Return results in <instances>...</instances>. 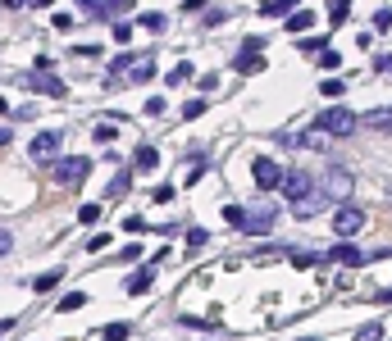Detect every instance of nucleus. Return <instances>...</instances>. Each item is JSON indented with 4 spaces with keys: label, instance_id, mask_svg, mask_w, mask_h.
I'll return each instance as SVG.
<instances>
[{
    "label": "nucleus",
    "instance_id": "22",
    "mask_svg": "<svg viewBox=\"0 0 392 341\" xmlns=\"http://www.w3.org/2000/svg\"><path fill=\"white\" fill-rule=\"evenodd\" d=\"M128 182H132V173H119V178L110 182V187H105V196L110 200H119V196H128Z\"/></svg>",
    "mask_w": 392,
    "mask_h": 341
},
{
    "label": "nucleus",
    "instance_id": "38",
    "mask_svg": "<svg viewBox=\"0 0 392 341\" xmlns=\"http://www.w3.org/2000/svg\"><path fill=\"white\" fill-rule=\"evenodd\" d=\"M9 250H14V232L0 228V255H9Z\"/></svg>",
    "mask_w": 392,
    "mask_h": 341
},
{
    "label": "nucleus",
    "instance_id": "19",
    "mask_svg": "<svg viewBox=\"0 0 392 341\" xmlns=\"http://www.w3.org/2000/svg\"><path fill=\"white\" fill-rule=\"evenodd\" d=\"M87 300H91L87 291H69V296L60 300V314H73V309H82V305H87Z\"/></svg>",
    "mask_w": 392,
    "mask_h": 341
},
{
    "label": "nucleus",
    "instance_id": "1",
    "mask_svg": "<svg viewBox=\"0 0 392 341\" xmlns=\"http://www.w3.org/2000/svg\"><path fill=\"white\" fill-rule=\"evenodd\" d=\"M156 77V51H141V55H119L110 64V82L105 86H137Z\"/></svg>",
    "mask_w": 392,
    "mask_h": 341
},
{
    "label": "nucleus",
    "instance_id": "34",
    "mask_svg": "<svg viewBox=\"0 0 392 341\" xmlns=\"http://www.w3.org/2000/svg\"><path fill=\"white\" fill-rule=\"evenodd\" d=\"M146 114H151V119H160V114H165V96H151V101H146Z\"/></svg>",
    "mask_w": 392,
    "mask_h": 341
},
{
    "label": "nucleus",
    "instance_id": "33",
    "mask_svg": "<svg viewBox=\"0 0 392 341\" xmlns=\"http://www.w3.org/2000/svg\"><path fill=\"white\" fill-rule=\"evenodd\" d=\"M137 0H105V14H123V9H132Z\"/></svg>",
    "mask_w": 392,
    "mask_h": 341
},
{
    "label": "nucleus",
    "instance_id": "30",
    "mask_svg": "<svg viewBox=\"0 0 392 341\" xmlns=\"http://www.w3.org/2000/svg\"><path fill=\"white\" fill-rule=\"evenodd\" d=\"M224 223L237 228V223H242V205H224Z\"/></svg>",
    "mask_w": 392,
    "mask_h": 341
},
{
    "label": "nucleus",
    "instance_id": "29",
    "mask_svg": "<svg viewBox=\"0 0 392 341\" xmlns=\"http://www.w3.org/2000/svg\"><path fill=\"white\" fill-rule=\"evenodd\" d=\"M388 119H392V114H388V110H374V114H369V119H365V123H369V128H379V132H388Z\"/></svg>",
    "mask_w": 392,
    "mask_h": 341
},
{
    "label": "nucleus",
    "instance_id": "6",
    "mask_svg": "<svg viewBox=\"0 0 392 341\" xmlns=\"http://www.w3.org/2000/svg\"><path fill=\"white\" fill-rule=\"evenodd\" d=\"M360 228H365V210H360V205L338 200V214H333V232H338V237H356Z\"/></svg>",
    "mask_w": 392,
    "mask_h": 341
},
{
    "label": "nucleus",
    "instance_id": "27",
    "mask_svg": "<svg viewBox=\"0 0 392 341\" xmlns=\"http://www.w3.org/2000/svg\"><path fill=\"white\" fill-rule=\"evenodd\" d=\"M123 232H132V237H141V232H151V228H146V219H137V214H132V219H123Z\"/></svg>",
    "mask_w": 392,
    "mask_h": 341
},
{
    "label": "nucleus",
    "instance_id": "13",
    "mask_svg": "<svg viewBox=\"0 0 392 341\" xmlns=\"http://www.w3.org/2000/svg\"><path fill=\"white\" fill-rule=\"evenodd\" d=\"M279 187L288 191V196H301V191L310 187V178H305V173H296V169H292V173H279Z\"/></svg>",
    "mask_w": 392,
    "mask_h": 341
},
{
    "label": "nucleus",
    "instance_id": "3",
    "mask_svg": "<svg viewBox=\"0 0 392 341\" xmlns=\"http://www.w3.org/2000/svg\"><path fill=\"white\" fill-rule=\"evenodd\" d=\"M46 169H51V178L60 182V187H82L87 182V173H91V160L87 155H69V160H46Z\"/></svg>",
    "mask_w": 392,
    "mask_h": 341
},
{
    "label": "nucleus",
    "instance_id": "7",
    "mask_svg": "<svg viewBox=\"0 0 392 341\" xmlns=\"http://www.w3.org/2000/svg\"><path fill=\"white\" fill-rule=\"evenodd\" d=\"M324 210H329V196H324L315 182L301 191V196H292V214H296V219H315V214H324Z\"/></svg>",
    "mask_w": 392,
    "mask_h": 341
},
{
    "label": "nucleus",
    "instance_id": "40",
    "mask_svg": "<svg viewBox=\"0 0 392 341\" xmlns=\"http://www.w3.org/2000/svg\"><path fill=\"white\" fill-rule=\"evenodd\" d=\"M201 110H206V101H187V105H183V119H196Z\"/></svg>",
    "mask_w": 392,
    "mask_h": 341
},
{
    "label": "nucleus",
    "instance_id": "18",
    "mask_svg": "<svg viewBox=\"0 0 392 341\" xmlns=\"http://www.w3.org/2000/svg\"><path fill=\"white\" fill-rule=\"evenodd\" d=\"M310 23H315L310 9H296V14H288V32H310Z\"/></svg>",
    "mask_w": 392,
    "mask_h": 341
},
{
    "label": "nucleus",
    "instance_id": "44",
    "mask_svg": "<svg viewBox=\"0 0 392 341\" xmlns=\"http://www.w3.org/2000/svg\"><path fill=\"white\" fill-rule=\"evenodd\" d=\"M78 9H91V14H105V0H78Z\"/></svg>",
    "mask_w": 392,
    "mask_h": 341
},
{
    "label": "nucleus",
    "instance_id": "21",
    "mask_svg": "<svg viewBox=\"0 0 392 341\" xmlns=\"http://www.w3.org/2000/svg\"><path fill=\"white\" fill-rule=\"evenodd\" d=\"M60 278H64V269H51V273H42V278H32V287H37V291H42V296H46V291H51V287H60Z\"/></svg>",
    "mask_w": 392,
    "mask_h": 341
},
{
    "label": "nucleus",
    "instance_id": "20",
    "mask_svg": "<svg viewBox=\"0 0 392 341\" xmlns=\"http://www.w3.org/2000/svg\"><path fill=\"white\" fill-rule=\"evenodd\" d=\"M347 14H351V0H329V18H333V27L347 23Z\"/></svg>",
    "mask_w": 392,
    "mask_h": 341
},
{
    "label": "nucleus",
    "instance_id": "12",
    "mask_svg": "<svg viewBox=\"0 0 392 341\" xmlns=\"http://www.w3.org/2000/svg\"><path fill=\"white\" fill-rule=\"evenodd\" d=\"M296 141H301L305 150H329V146H333V136L324 132L320 123H310V128H301V136H296Z\"/></svg>",
    "mask_w": 392,
    "mask_h": 341
},
{
    "label": "nucleus",
    "instance_id": "25",
    "mask_svg": "<svg viewBox=\"0 0 392 341\" xmlns=\"http://www.w3.org/2000/svg\"><path fill=\"white\" fill-rule=\"evenodd\" d=\"M288 259H292L296 269H310V264H320V255H315V250H292Z\"/></svg>",
    "mask_w": 392,
    "mask_h": 341
},
{
    "label": "nucleus",
    "instance_id": "42",
    "mask_svg": "<svg viewBox=\"0 0 392 341\" xmlns=\"http://www.w3.org/2000/svg\"><path fill=\"white\" fill-rule=\"evenodd\" d=\"M105 246H110V237H105V232H96V237L87 241V250H91V255H96V250H105Z\"/></svg>",
    "mask_w": 392,
    "mask_h": 341
},
{
    "label": "nucleus",
    "instance_id": "39",
    "mask_svg": "<svg viewBox=\"0 0 392 341\" xmlns=\"http://www.w3.org/2000/svg\"><path fill=\"white\" fill-rule=\"evenodd\" d=\"M78 219H82V223H96V219H101V205H82Z\"/></svg>",
    "mask_w": 392,
    "mask_h": 341
},
{
    "label": "nucleus",
    "instance_id": "2",
    "mask_svg": "<svg viewBox=\"0 0 392 341\" xmlns=\"http://www.w3.org/2000/svg\"><path fill=\"white\" fill-rule=\"evenodd\" d=\"M279 223V205L274 200H251V205H242V223H237V232H251V237H265V232Z\"/></svg>",
    "mask_w": 392,
    "mask_h": 341
},
{
    "label": "nucleus",
    "instance_id": "37",
    "mask_svg": "<svg viewBox=\"0 0 392 341\" xmlns=\"http://www.w3.org/2000/svg\"><path fill=\"white\" fill-rule=\"evenodd\" d=\"M388 27H392V14H388V9H379V14H374V32H388Z\"/></svg>",
    "mask_w": 392,
    "mask_h": 341
},
{
    "label": "nucleus",
    "instance_id": "5",
    "mask_svg": "<svg viewBox=\"0 0 392 341\" xmlns=\"http://www.w3.org/2000/svg\"><path fill=\"white\" fill-rule=\"evenodd\" d=\"M315 187H320L324 196H329V205H338V200H347V196H351V187H356V182H351V173H347V169H329L320 182H315Z\"/></svg>",
    "mask_w": 392,
    "mask_h": 341
},
{
    "label": "nucleus",
    "instance_id": "46",
    "mask_svg": "<svg viewBox=\"0 0 392 341\" xmlns=\"http://www.w3.org/2000/svg\"><path fill=\"white\" fill-rule=\"evenodd\" d=\"M0 5H5V9H23L27 0H0Z\"/></svg>",
    "mask_w": 392,
    "mask_h": 341
},
{
    "label": "nucleus",
    "instance_id": "16",
    "mask_svg": "<svg viewBox=\"0 0 392 341\" xmlns=\"http://www.w3.org/2000/svg\"><path fill=\"white\" fill-rule=\"evenodd\" d=\"M233 68H237V73H260L265 60H260V51H242V55L233 60Z\"/></svg>",
    "mask_w": 392,
    "mask_h": 341
},
{
    "label": "nucleus",
    "instance_id": "49",
    "mask_svg": "<svg viewBox=\"0 0 392 341\" xmlns=\"http://www.w3.org/2000/svg\"><path fill=\"white\" fill-rule=\"evenodd\" d=\"M5 110H9V101H5V96H0V114H5Z\"/></svg>",
    "mask_w": 392,
    "mask_h": 341
},
{
    "label": "nucleus",
    "instance_id": "10",
    "mask_svg": "<svg viewBox=\"0 0 392 341\" xmlns=\"http://www.w3.org/2000/svg\"><path fill=\"white\" fill-rule=\"evenodd\" d=\"M329 264H342V269H360V264H365V255H360L356 246H351V237H342L338 246L329 250Z\"/></svg>",
    "mask_w": 392,
    "mask_h": 341
},
{
    "label": "nucleus",
    "instance_id": "17",
    "mask_svg": "<svg viewBox=\"0 0 392 341\" xmlns=\"http://www.w3.org/2000/svg\"><path fill=\"white\" fill-rule=\"evenodd\" d=\"M301 0H260V14H270V18H283L288 9H296Z\"/></svg>",
    "mask_w": 392,
    "mask_h": 341
},
{
    "label": "nucleus",
    "instance_id": "36",
    "mask_svg": "<svg viewBox=\"0 0 392 341\" xmlns=\"http://www.w3.org/2000/svg\"><path fill=\"white\" fill-rule=\"evenodd\" d=\"M342 86H347V82H338V77H329V82H320V91H324V96H342Z\"/></svg>",
    "mask_w": 392,
    "mask_h": 341
},
{
    "label": "nucleus",
    "instance_id": "28",
    "mask_svg": "<svg viewBox=\"0 0 392 341\" xmlns=\"http://www.w3.org/2000/svg\"><path fill=\"white\" fill-rule=\"evenodd\" d=\"M187 77H192V64H187V60H183V64H178V68H174V73H169V86H178V82H187Z\"/></svg>",
    "mask_w": 392,
    "mask_h": 341
},
{
    "label": "nucleus",
    "instance_id": "31",
    "mask_svg": "<svg viewBox=\"0 0 392 341\" xmlns=\"http://www.w3.org/2000/svg\"><path fill=\"white\" fill-rule=\"evenodd\" d=\"M201 246H206V232H201V228H187V250H201Z\"/></svg>",
    "mask_w": 392,
    "mask_h": 341
},
{
    "label": "nucleus",
    "instance_id": "23",
    "mask_svg": "<svg viewBox=\"0 0 392 341\" xmlns=\"http://www.w3.org/2000/svg\"><path fill=\"white\" fill-rule=\"evenodd\" d=\"M128 333H132L128 323H105V328H101L96 337H101V341H123V337H128Z\"/></svg>",
    "mask_w": 392,
    "mask_h": 341
},
{
    "label": "nucleus",
    "instance_id": "43",
    "mask_svg": "<svg viewBox=\"0 0 392 341\" xmlns=\"http://www.w3.org/2000/svg\"><path fill=\"white\" fill-rule=\"evenodd\" d=\"M114 132H119L114 123H101V128H96V141H114Z\"/></svg>",
    "mask_w": 392,
    "mask_h": 341
},
{
    "label": "nucleus",
    "instance_id": "35",
    "mask_svg": "<svg viewBox=\"0 0 392 341\" xmlns=\"http://www.w3.org/2000/svg\"><path fill=\"white\" fill-rule=\"evenodd\" d=\"M114 41L128 46V41H132V27H128V23H114Z\"/></svg>",
    "mask_w": 392,
    "mask_h": 341
},
{
    "label": "nucleus",
    "instance_id": "45",
    "mask_svg": "<svg viewBox=\"0 0 392 341\" xmlns=\"http://www.w3.org/2000/svg\"><path fill=\"white\" fill-rule=\"evenodd\" d=\"M151 196H156L160 205H169V200H174V187H156V191H151Z\"/></svg>",
    "mask_w": 392,
    "mask_h": 341
},
{
    "label": "nucleus",
    "instance_id": "9",
    "mask_svg": "<svg viewBox=\"0 0 392 341\" xmlns=\"http://www.w3.org/2000/svg\"><path fill=\"white\" fill-rule=\"evenodd\" d=\"M279 173H283V169L270 160V155H260V160L251 164V178H255V187H260V191H274V187H279Z\"/></svg>",
    "mask_w": 392,
    "mask_h": 341
},
{
    "label": "nucleus",
    "instance_id": "47",
    "mask_svg": "<svg viewBox=\"0 0 392 341\" xmlns=\"http://www.w3.org/2000/svg\"><path fill=\"white\" fill-rule=\"evenodd\" d=\"M27 5H42V9H51V5H55V0H27Z\"/></svg>",
    "mask_w": 392,
    "mask_h": 341
},
{
    "label": "nucleus",
    "instance_id": "8",
    "mask_svg": "<svg viewBox=\"0 0 392 341\" xmlns=\"http://www.w3.org/2000/svg\"><path fill=\"white\" fill-rule=\"evenodd\" d=\"M23 86H27V91H46V96H55V101L64 96V82H60V77H51V68H37V73H27Z\"/></svg>",
    "mask_w": 392,
    "mask_h": 341
},
{
    "label": "nucleus",
    "instance_id": "26",
    "mask_svg": "<svg viewBox=\"0 0 392 341\" xmlns=\"http://www.w3.org/2000/svg\"><path fill=\"white\" fill-rule=\"evenodd\" d=\"M165 23H169L165 14H141V27H146V32H165Z\"/></svg>",
    "mask_w": 392,
    "mask_h": 341
},
{
    "label": "nucleus",
    "instance_id": "15",
    "mask_svg": "<svg viewBox=\"0 0 392 341\" xmlns=\"http://www.w3.org/2000/svg\"><path fill=\"white\" fill-rule=\"evenodd\" d=\"M156 264H160V259H156ZM156 264H146L141 273H132V282H128V291H132V296H141V291H151V282H156Z\"/></svg>",
    "mask_w": 392,
    "mask_h": 341
},
{
    "label": "nucleus",
    "instance_id": "41",
    "mask_svg": "<svg viewBox=\"0 0 392 341\" xmlns=\"http://www.w3.org/2000/svg\"><path fill=\"white\" fill-rule=\"evenodd\" d=\"M201 173H206V160H192V164H187V182H196Z\"/></svg>",
    "mask_w": 392,
    "mask_h": 341
},
{
    "label": "nucleus",
    "instance_id": "24",
    "mask_svg": "<svg viewBox=\"0 0 392 341\" xmlns=\"http://www.w3.org/2000/svg\"><path fill=\"white\" fill-rule=\"evenodd\" d=\"M315 60H320V68H342V55L338 51H324V46L315 51Z\"/></svg>",
    "mask_w": 392,
    "mask_h": 341
},
{
    "label": "nucleus",
    "instance_id": "48",
    "mask_svg": "<svg viewBox=\"0 0 392 341\" xmlns=\"http://www.w3.org/2000/svg\"><path fill=\"white\" fill-rule=\"evenodd\" d=\"M0 146H9V128H0Z\"/></svg>",
    "mask_w": 392,
    "mask_h": 341
},
{
    "label": "nucleus",
    "instance_id": "14",
    "mask_svg": "<svg viewBox=\"0 0 392 341\" xmlns=\"http://www.w3.org/2000/svg\"><path fill=\"white\" fill-rule=\"evenodd\" d=\"M156 164H160V150H156V146H137V160H132V169H137V173H151Z\"/></svg>",
    "mask_w": 392,
    "mask_h": 341
},
{
    "label": "nucleus",
    "instance_id": "32",
    "mask_svg": "<svg viewBox=\"0 0 392 341\" xmlns=\"http://www.w3.org/2000/svg\"><path fill=\"white\" fill-rule=\"evenodd\" d=\"M384 333H388L384 323H369V328H360V341H379V337H384Z\"/></svg>",
    "mask_w": 392,
    "mask_h": 341
},
{
    "label": "nucleus",
    "instance_id": "11",
    "mask_svg": "<svg viewBox=\"0 0 392 341\" xmlns=\"http://www.w3.org/2000/svg\"><path fill=\"white\" fill-rule=\"evenodd\" d=\"M55 155H60V132H37L32 136V160L46 164V160H55Z\"/></svg>",
    "mask_w": 392,
    "mask_h": 341
},
{
    "label": "nucleus",
    "instance_id": "4",
    "mask_svg": "<svg viewBox=\"0 0 392 341\" xmlns=\"http://www.w3.org/2000/svg\"><path fill=\"white\" fill-rule=\"evenodd\" d=\"M315 123H320V128L329 132L333 141H342V136H351V132L360 128V119H356V114H351V110H342V105H333V110H324V114H320V119H315Z\"/></svg>",
    "mask_w": 392,
    "mask_h": 341
}]
</instances>
